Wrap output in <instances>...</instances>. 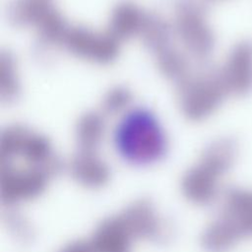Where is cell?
<instances>
[{"instance_id":"obj_1","label":"cell","mask_w":252,"mask_h":252,"mask_svg":"<svg viewBox=\"0 0 252 252\" xmlns=\"http://www.w3.org/2000/svg\"><path fill=\"white\" fill-rule=\"evenodd\" d=\"M117 154L127 163L147 166L161 160L168 140L157 115L145 107L130 108L121 115L113 130Z\"/></svg>"},{"instance_id":"obj_2","label":"cell","mask_w":252,"mask_h":252,"mask_svg":"<svg viewBox=\"0 0 252 252\" xmlns=\"http://www.w3.org/2000/svg\"><path fill=\"white\" fill-rule=\"evenodd\" d=\"M252 236V190L229 188L218 217L205 228L201 244L208 252H226Z\"/></svg>"},{"instance_id":"obj_3","label":"cell","mask_w":252,"mask_h":252,"mask_svg":"<svg viewBox=\"0 0 252 252\" xmlns=\"http://www.w3.org/2000/svg\"><path fill=\"white\" fill-rule=\"evenodd\" d=\"M1 163H14L47 169L56 174L60 161L50 141L20 124L7 126L0 134Z\"/></svg>"},{"instance_id":"obj_4","label":"cell","mask_w":252,"mask_h":252,"mask_svg":"<svg viewBox=\"0 0 252 252\" xmlns=\"http://www.w3.org/2000/svg\"><path fill=\"white\" fill-rule=\"evenodd\" d=\"M172 27L185 53L198 62L207 61L216 47V34L202 0H177Z\"/></svg>"},{"instance_id":"obj_5","label":"cell","mask_w":252,"mask_h":252,"mask_svg":"<svg viewBox=\"0 0 252 252\" xmlns=\"http://www.w3.org/2000/svg\"><path fill=\"white\" fill-rule=\"evenodd\" d=\"M228 95L219 69L190 74L177 84V102L183 116L194 122L213 115Z\"/></svg>"},{"instance_id":"obj_6","label":"cell","mask_w":252,"mask_h":252,"mask_svg":"<svg viewBox=\"0 0 252 252\" xmlns=\"http://www.w3.org/2000/svg\"><path fill=\"white\" fill-rule=\"evenodd\" d=\"M55 174L34 166L1 163L0 196L3 204L11 206L39 197Z\"/></svg>"},{"instance_id":"obj_7","label":"cell","mask_w":252,"mask_h":252,"mask_svg":"<svg viewBox=\"0 0 252 252\" xmlns=\"http://www.w3.org/2000/svg\"><path fill=\"white\" fill-rule=\"evenodd\" d=\"M120 43L107 31L98 32L82 26H70L62 47L81 59L106 65L119 55Z\"/></svg>"},{"instance_id":"obj_8","label":"cell","mask_w":252,"mask_h":252,"mask_svg":"<svg viewBox=\"0 0 252 252\" xmlns=\"http://www.w3.org/2000/svg\"><path fill=\"white\" fill-rule=\"evenodd\" d=\"M228 94L244 96L252 92V41L235 43L219 69Z\"/></svg>"},{"instance_id":"obj_9","label":"cell","mask_w":252,"mask_h":252,"mask_svg":"<svg viewBox=\"0 0 252 252\" xmlns=\"http://www.w3.org/2000/svg\"><path fill=\"white\" fill-rule=\"evenodd\" d=\"M118 215L135 240L161 242L168 236L164 220L158 215L155 206L146 199L133 202Z\"/></svg>"},{"instance_id":"obj_10","label":"cell","mask_w":252,"mask_h":252,"mask_svg":"<svg viewBox=\"0 0 252 252\" xmlns=\"http://www.w3.org/2000/svg\"><path fill=\"white\" fill-rule=\"evenodd\" d=\"M221 176L223 175L218 169L200 159L183 175L182 194L193 204L209 205L219 195Z\"/></svg>"},{"instance_id":"obj_11","label":"cell","mask_w":252,"mask_h":252,"mask_svg":"<svg viewBox=\"0 0 252 252\" xmlns=\"http://www.w3.org/2000/svg\"><path fill=\"white\" fill-rule=\"evenodd\" d=\"M69 168L73 179L87 188H100L110 177L109 167L97 151L78 150Z\"/></svg>"},{"instance_id":"obj_12","label":"cell","mask_w":252,"mask_h":252,"mask_svg":"<svg viewBox=\"0 0 252 252\" xmlns=\"http://www.w3.org/2000/svg\"><path fill=\"white\" fill-rule=\"evenodd\" d=\"M89 241L94 252H132L136 240L116 215L102 220Z\"/></svg>"},{"instance_id":"obj_13","label":"cell","mask_w":252,"mask_h":252,"mask_svg":"<svg viewBox=\"0 0 252 252\" xmlns=\"http://www.w3.org/2000/svg\"><path fill=\"white\" fill-rule=\"evenodd\" d=\"M147 13L132 2H121L111 11L107 32L119 42L139 36Z\"/></svg>"},{"instance_id":"obj_14","label":"cell","mask_w":252,"mask_h":252,"mask_svg":"<svg viewBox=\"0 0 252 252\" xmlns=\"http://www.w3.org/2000/svg\"><path fill=\"white\" fill-rule=\"evenodd\" d=\"M55 8L54 0H13L7 16L9 22L16 27L35 29Z\"/></svg>"},{"instance_id":"obj_15","label":"cell","mask_w":252,"mask_h":252,"mask_svg":"<svg viewBox=\"0 0 252 252\" xmlns=\"http://www.w3.org/2000/svg\"><path fill=\"white\" fill-rule=\"evenodd\" d=\"M139 37L144 46L156 55L173 45L175 34L171 23L159 15L147 13Z\"/></svg>"},{"instance_id":"obj_16","label":"cell","mask_w":252,"mask_h":252,"mask_svg":"<svg viewBox=\"0 0 252 252\" xmlns=\"http://www.w3.org/2000/svg\"><path fill=\"white\" fill-rule=\"evenodd\" d=\"M106 125L102 113L87 112L83 114L75 127L78 150L97 151L104 135Z\"/></svg>"},{"instance_id":"obj_17","label":"cell","mask_w":252,"mask_h":252,"mask_svg":"<svg viewBox=\"0 0 252 252\" xmlns=\"http://www.w3.org/2000/svg\"><path fill=\"white\" fill-rule=\"evenodd\" d=\"M155 59L159 73L176 84L191 74L189 56L174 45L156 54Z\"/></svg>"},{"instance_id":"obj_18","label":"cell","mask_w":252,"mask_h":252,"mask_svg":"<svg viewBox=\"0 0 252 252\" xmlns=\"http://www.w3.org/2000/svg\"><path fill=\"white\" fill-rule=\"evenodd\" d=\"M21 84L17 64L10 52L0 53V99L2 103L10 104L19 98Z\"/></svg>"},{"instance_id":"obj_19","label":"cell","mask_w":252,"mask_h":252,"mask_svg":"<svg viewBox=\"0 0 252 252\" xmlns=\"http://www.w3.org/2000/svg\"><path fill=\"white\" fill-rule=\"evenodd\" d=\"M70 25L55 8L35 28L40 43L45 46H62Z\"/></svg>"},{"instance_id":"obj_20","label":"cell","mask_w":252,"mask_h":252,"mask_svg":"<svg viewBox=\"0 0 252 252\" xmlns=\"http://www.w3.org/2000/svg\"><path fill=\"white\" fill-rule=\"evenodd\" d=\"M132 94L126 87L116 86L108 90L101 100V113L122 115L131 108Z\"/></svg>"},{"instance_id":"obj_21","label":"cell","mask_w":252,"mask_h":252,"mask_svg":"<svg viewBox=\"0 0 252 252\" xmlns=\"http://www.w3.org/2000/svg\"><path fill=\"white\" fill-rule=\"evenodd\" d=\"M5 220L8 228L12 231L13 235L22 241H28L32 236V230L28 220L24 219V217L20 214H15L12 212L11 214L6 215Z\"/></svg>"},{"instance_id":"obj_22","label":"cell","mask_w":252,"mask_h":252,"mask_svg":"<svg viewBox=\"0 0 252 252\" xmlns=\"http://www.w3.org/2000/svg\"><path fill=\"white\" fill-rule=\"evenodd\" d=\"M59 252H94L90 241L78 240L64 246Z\"/></svg>"},{"instance_id":"obj_23","label":"cell","mask_w":252,"mask_h":252,"mask_svg":"<svg viewBox=\"0 0 252 252\" xmlns=\"http://www.w3.org/2000/svg\"><path fill=\"white\" fill-rule=\"evenodd\" d=\"M204 3H214V2H220V1H225V0H202Z\"/></svg>"}]
</instances>
